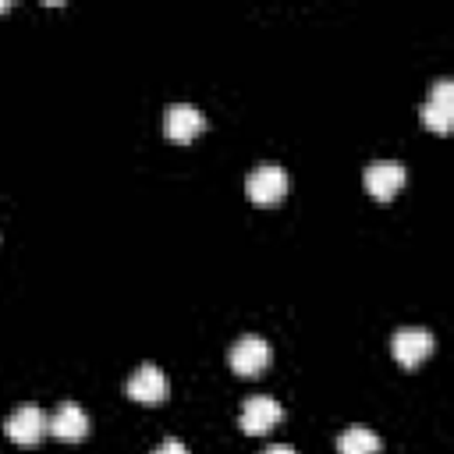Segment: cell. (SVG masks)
<instances>
[{
	"mask_svg": "<svg viewBox=\"0 0 454 454\" xmlns=\"http://www.w3.org/2000/svg\"><path fill=\"white\" fill-rule=\"evenodd\" d=\"M245 192L255 206H273L287 195V170L277 163H262L245 177Z\"/></svg>",
	"mask_w": 454,
	"mask_h": 454,
	"instance_id": "obj_1",
	"label": "cell"
},
{
	"mask_svg": "<svg viewBox=\"0 0 454 454\" xmlns=\"http://www.w3.org/2000/svg\"><path fill=\"white\" fill-rule=\"evenodd\" d=\"M46 429H50V419H46V411H43L39 404H21V408H14V411L7 415V422H4V433H7L14 443H21V447L39 443Z\"/></svg>",
	"mask_w": 454,
	"mask_h": 454,
	"instance_id": "obj_2",
	"label": "cell"
},
{
	"mask_svg": "<svg viewBox=\"0 0 454 454\" xmlns=\"http://www.w3.org/2000/svg\"><path fill=\"white\" fill-rule=\"evenodd\" d=\"M433 333L422 330V326H401L394 337H390V351L394 358L404 365V369H415L419 362H426L433 355Z\"/></svg>",
	"mask_w": 454,
	"mask_h": 454,
	"instance_id": "obj_3",
	"label": "cell"
},
{
	"mask_svg": "<svg viewBox=\"0 0 454 454\" xmlns=\"http://www.w3.org/2000/svg\"><path fill=\"white\" fill-rule=\"evenodd\" d=\"M419 117H422V124L433 128L436 135H447V131H450V124H454V85H450V78H440V82L433 85V96L422 103Z\"/></svg>",
	"mask_w": 454,
	"mask_h": 454,
	"instance_id": "obj_4",
	"label": "cell"
},
{
	"mask_svg": "<svg viewBox=\"0 0 454 454\" xmlns=\"http://www.w3.org/2000/svg\"><path fill=\"white\" fill-rule=\"evenodd\" d=\"M206 131V114L192 103H170L163 110V135L170 142H192L195 135Z\"/></svg>",
	"mask_w": 454,
	"mask_h": 454,
	"instance_id": "obj_5",
	"label": "cell"
},
{
	"mask_svg": "<svg viewBox=\"0 0 454 454\" xmlns=\"http://www.w3.org/2000/svg\"><path fill=\"white\" fill-rule=\"evenodd\" d=\"M227 358H231V369L238 376H259L270 365V344L259 333H245V337L234 340V348H231Z\"/></svg>",
	"mask_w": 454,
	"mask_h": 454,
	"instance_id": "obj_6",
	"label": "cell"
},
{
	"mask_svg": "<svg viewBox=\"0 0 454 454\" xmlns=\"http://www.w3.org/2000/svg\"><path fill=\"white\" fill-rule=\"evenodd\" d=\"M404 167L397 163V160H376V163H369L365 167V174H362V181H365V192L372 195V199H380V202H387V199H394L401 188H404Z\"/></svg>",
	"mask_w": 454,
	"mask_h": 454,
	"instance_id": "obj_7",
	"label": "cell"
},
{
	"mask_svg": "<svg viewBox=\"0 0 454 454\" xmlns=\"http://www.w3.org/2000/svg\"><path fill=\"white\" fill-rule=\"evenodd\" d=\"M280 419H284V408H280L273 397H266V394L248 397V401L241 404V429H245L248 436H262V433H270Z\"/></svg>",
	"mask_w": 454,
	"mask_h": 454,
	"instance_id": "obj_8",
	"label": "cell"
},
{
	"mask_svg": "<svg viewBox=\"0 0 454 454\" xmlns=\"http://www.w3.org/2000/svg\"><path fill=\"white\" fill-rule=\"evenodd\" d=\"M128 397L138 401V404H160L167 397V376L156 369V365H138L128 380Z\"/></svg>",
	"mask_w": 454,
	"mask_h": 454,
	"instance_id": "obj_9",
	"label": "cell"
},
{
	"mask_svg": "<svg viewBox=\"0 0 454 454\" xmlns=\"http://www.w3.org/2000/svg\"><path fill=\"white\" fill-rule=\"evenodd\" d=\"M50 433H53L57 440L74 443V440H82V436L89 433V415L82 411V404L64 401V404L53 411V419H50Z\"/></svg>",
	"mask_w": 454,
	"mask_h": 454,
	"instance_id": "obj_10",
	"label": "cell"
},
{
	"mask_svg": "<svg viewBox=\"0 0 454 454\" xmlns=\"http://www.w3.org/2000/svg\"><path fill=\"white\" fill-rule=\"evenodd\" d=\"M337 450L340 454H380V436L369 426H348L337 436Z\"/></svg>",
	"mask_w": 454,
	"mask_h": 454,
	"instance_id": "obj_11",
	"label": "cell"
},
{
	"mask_svg": "<svg viewBox=\"0 0 454 454\" xmlns=\"http://www.w3.org/2000/svg\"><path fill=\"white\" fill-rule=\"evenodd\" d=\"M153 454H188V447H184L181 440H174V436H170V440H163V443H160Z\"/></svg>",
	"mask_w": 454,
	"mask_h": 454,
	"instance_id": "obj_12",
	"label": "cell"
},
{
	"mask_svg": "<svg viewBox=\"0 0 454 454\" xmlns=\"http://www.w3.org/2000/svg\"><path fill=\"white\" fill-rule=\"evenodd\" d=\"M262 454H298L294 447H287V443H273V447H266Z\"/></svg>",
	"mask_w": 454,
	"mask_h": 454,
	"instance_id": "obj_13",
	"label": "cell"
},
{
	"mask_svg": "<svg viewBox=\"0 0 454 454\" xmlns=\"http://www.w3.org/2000/svg\"><path fill=\"white\" fill-rule=\"evenodd\" d=\"M7 7H11V4H4V0H0V11H7Z\"/></svg>",
	"mask_w": 454,
	"mask_h": 454,
	"instance_id": "obj_14",
	"label": "cell"
}]
</instances>
